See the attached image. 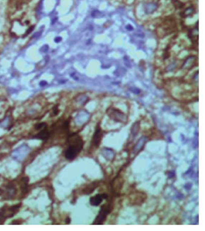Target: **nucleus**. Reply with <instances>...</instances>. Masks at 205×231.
Listing matches in <instances>:
<instances>
[{
	"mask_svg": "<svg viewBox=\"0 0 205 231\" xmlns=\"http://www.w3.org/2000/svg\"><path fill=\"white\" fill-rule=\"evenodd\" d=\"M108 198V195L105 193L98 194L94 196L91 197L90 199V203L91 205L96 207L101 203L104 199H107Z\"/></svg>",
	"mask_w": 205,
	"mask_h": 231,
	"instance_id": "39448f33",
	"label": "nucleus"
},
{
	"mask_svg": "<svg viewBox=\"0 0 205 231\" xmlns=\"http://www.w3.org/2000/svg\"><path fill=\"white\" fill-rule=\"evenodd\" d=\"M102 137H103L102 131L100 126L98 125L92 138V145L95 147H98L100 145Z\"/></svg>",
	"mask_w": 205,
	"mask_h": 231,
	"instance_id": "7ed1b4c3",
	"label": "nucleus"
},
{
	"mask_svg": "<svg viewBox=\"0 0 205 231\" xmlns=\"http://www.w3.org/2000/svg\"><path fill=\"white\" fill-rule=\"evenodd\" d=\"M113 205L111 203L104 204L101 207V210L99 212L96 219L94 220L93 225H102L106 220L107 216L113 210Z\"/></svg>",
	"mask_w": 205,
	"mask_h": 231,
	"instance_id": "f03ea898",
	"label": "nucleus"
},
{
	"mask_svg": "<svg viewBox=\"0 0 205 231\" xmlns=\"http://www.w3.org/2000/svg\"><path fill=\"white\" fill-rule=\"evenodd\" d=\"M61 40V38L60 37H56V38L55 39V41L56 43H58V42H60Z\"/></svg>",
	"mask_w": 205,
	"mask_h": 231,
	"instance_id": "423d86ee",
	"label": "nucleus"
},
{
	"mask_svg": "<svg viewBox=\"0 0 205 231\" xmlns=\"http://www.w3.org/2000/svg\"><path fill=\"white\" fill-rule=\"evenodd\" d=\"M68 141V145L64 152V156L68 160H73L82 151L84 141L82 138L77 134L71 135Z\"/></svg>",
	"mask_w": 205,
	"mask_h": 231,
	"instance_id": "f257e3e1",
	"label": "nucleus"
},
{
	"mask_svg": "<svg viewBox=\"0 0 205 231\" xmlns=\"http://www.w3.org/2000/svg\"><path fill=\"white\" fill-rule=\"evenodd\" d=\"M109 116L113 118L114 120L117 121V122H124V121H126V118L122 112L119 111L118 110H115L114 109L112 110H110Z\"/></svg>",
	"mask_w": 205,
	"mask_h": 231,
	"instance_id": "20e7f679",
	"label": "nucleus"
},
{
	"mask_svg": "<svg viewBox=\"0 0 205 231\" xmlns=\"http://www.w3.org/2000/svg\"><path fill=\"white\" fill-rule=\"evenodd\" d=\"M46 84H47V83H46V81H41V83H40V85L42 86H45Z\"/></svg>",
	"mask_w": 205,
	"mask_h": 231,
	"instance_id": "0eeeda50",
	"label": "nucleus"
}]
</instances>
